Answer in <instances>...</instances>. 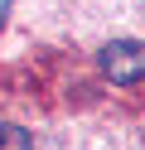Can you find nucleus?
Here are the masks:
<instances>
[{
    "instance_id": "3",
    "label": "nucleus",
    "mask_w": 145,
    "mask_h": 150,
    "mask_svg": "<svg viewBox=\"0 0 145 150\" xmlns=\"http://www.w3.org/2000/svg\"><path fill=\"white\" fill-rule=\"evenodd\" d=\"M5 15H10V0H0V24H5Z\"/></svg>"
},
{
    "instance_id": "1",
    "label": "nucleus",
    "mask_w": 145,
    "mask_h": 150,
    "mask_svg": "<svg viewBox=\"0 0 145 150\" xmlns=\"http://www.w3.org/2000/svg\"><path fill=\"white\" fill-rule=\"evenodd\" d=\"M97 63H102V78L111 82H140L145 78V39H111L102 53H97Z\"/></svg>"
},
{
    "instance_id": "2",
    "label": "nucleus",
    "mask_w": 145,
    "mask_h": 150,
    "mask_svg": "<svg viewBox=\"0 0 145 150\" xmlns=\"http://www.w3.org/2000/svg\"><path fill=\"white\" fill-rule=\"evenodd\" d=\"M0 150H34V136H29L24 126H10V121H0Z\"/></svg>"
}]
</instances>
